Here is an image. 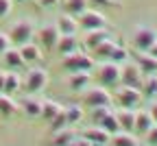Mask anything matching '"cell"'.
<instances>
[{"label": "cell", "mask_w": 157, "mask_h": 146, "mask_svg": "<svg viewBox=\"0 0 157 146\" xmlns=\"http://www.w3.org/2000/svg\"><path fill=\"white\" fill-rule=\"evenodd\" d=\"M59 55H72V52H76L78 50V39H76V35H61L59 37V41H57V48H55Z\"/></svg>", "instance_id": "obj_16"}, {"label": "cell", "mask_w": 157, "mask_h": 146, "mask_svg": "<svg viewBox=\"0 0 157 146\" xmlns=\"http://www.w3.org/2000/svg\"><path fill=\"white\" fill-rule=\"evenodd\" d=\"M90 2H94V5H98V7H120L118 0H90Z\"/></svg>", "instance_id": "obj_38"}, {"label": "cell", "mask_w": 157, "mask_h": 146, "mask_svg": "<svg viewBox=\"0 0 157 146\" xmlns=\"http://www.w3.org/2000/svg\"><path fill=\"white\" fill-rule=\"evenodd\" d=\"M68 146H92V144H90L85 137H74V140H72Z\"/></svg>", "instance_id": "obj_39"}, {"label": "cell", "mask_w": 157, "mask_h": 146, "mask_svg": "<svg viewBox=\"0 0 157 146\" xmlns=\"http://www.w3.org/2000/svg\"><path fill=\"white\" fill-rule=\"evenodd\" d=\"M137 146H140V144H137Z\"/></svg>", "instance_id": "obj_45"}, {"label": "cell", "mask_w": 157, "mask_h": 146, "mask_svg": "<svg viewBox=\"0 0 157 146\" xmlns=\"http://www.w3.org/2000/svg\"><path fill=\"white\" fill-rule=\"evenodd\" d=\"M20 55H22L24 63H37V61H42V59H44L42 48H39L37 44H33V41H26V44L20 46Z\"/></svg>", "instance_id": "obj_13"}, {"label": "cell", "mask_w": 157, "mask_h": 146, "mask_svg": "<svg viewBox=\"0 0 157 146\" xmlns=\"http://www.w3.org/2000/svg\"><path fill=\"white\" fill-rule=\"evenodd\" d=\"M142 70L137 68V63H131V61H124V63L120 66V83L127 87H135V90H140L142 85Z\"/></svg>", "instance_id": "obj_6"}, {"label": "cell", "mask_w": 157, "mask_h": 146, "mask_svg": "<svg viewBox=\"0 0 157 146\" xmlns=\"http://www.w3.org/2000/svg\"><path fill=\"white\" fill-rule=\"evenodd\" d=\"M148 113H151V118H153V122L157 124V100H153L151 105H148Z\"/></svg>", "instance_id": "obj_40"}, {"label": "cell", "mask_w": 157, "mask_h": 146, "mask_svg": "<svg viewBox=\"0 0 157 146\" xmlns=\"http://www.w3.org/2000/svg\"><path fill=\"white\" fill-rule=\"evenodd\" d=\"M57 31L61 33V35H76L78 31V22H76V17L70 15V13H61L57 17V22H55Z\"/></svg>", "instance_id": "obj_11"}, {"label": "cell", "mask_w": 157, "mask_h": 146, "mask_svg": "<svg viewBox=\"0 0 157 146\" xmlns=\"http://www.w3.org/2000/svg\"><path fill=\"white\" fill-rule=\"evenodd\" d=\"M17 109H20V107H17V102H15V100H13L9 94L0 92V116L9 118V116H13Z\"/></svg>", "instance_id": "obj_26"}, {"label": "cell", "mask_w": 157, "mask_h": 146, "mask_svg": "<svg viewBox=\"0 0 157 146\" xmlns=\"http://www.w3.org/2000/svg\"><path fill=\"white\" fill-rule=\"evenodd\" d=\"M17 2H29V0H17Z\"/></svg>", "instance_id": "obj_44"}, {"label": "cell", "mask_w": 157, "mask_h": 146, "mask_svg": "<svg viewBox=\"0 0 157 146\" xmlns=\"http://www.w3.org/2000/svg\"><path fill=\"white\" fill-rule=\"evenodd\" d=\"M148 55H153V57L157 59V41H155V44H153V46L148 48Z\"/></svg>", "instance_id": "obj_42"}, {"label": "cell", "mask_w": 157, "mask_h": 146, "mask_svg": "<svg viewBox=\"0 0 157 146\" xmlns=\"http://www.w3.org/2000/svg\"><path fill=\"white\" fill-rule=\"evenodd\" d=\"M66 127H68V120H66V113H63V111L50 120V131H52V133L61 131V129H66Z\"/></svg>", "instance_id": "obj_33"}, {"label": "cell", "mask_w": 157, "mask_h": 146, "mask_svg": "<svg viewBox=\"0 0 157 146\" xmlns=\"http://www.w3.org/2000/svg\"><path fill=\"white\" fill-rule=\"evenodd\" d=\"M63 113H66V120H68V124H78V122L83 120V116H85L83 107H78V105L63 107Z\"/></svg>", "instance_id": "obj_29"}, {"label": "cell", "mask_w": 157, "mask_h": 146, "mask_svg": "<svg viewBox=\"0 0 157 146\" xmlns=\"http://www.w3.org/2000/svg\"><path fill=\"white\" fill-rule=\"evenodd\" d=\"M55 137H52V146H68L76 135L66 127V129H61V131H57V133H52Z\"/></svg>", "instance_id": "obj_30"}, {"label": "cell", "mask_w": 157, "mask_h": 146, "mask_svg": "<svg viewBox=\"0 0 157 146\" xmlns=\"http://www.w3.org/2000/svg\"><path fill=\"white\" fill-rule=\"evenodd\" d=\"M113 46H116V41H113V39L109 37V39L101 41V44H98V46H96V48H94L92 52H94L96 57H103V59H107V57H109V52L113 50Z\"/></svg>", "instance_id": "obj_32"}, {"label": "cell", "mask_w": 157, "mask_h": 146, "mask_svg": "<svg viewBox=\"0 0 157 146\" xmlns=\"http://www.w3.org/2000/svg\"><path fill=\"white\" fill-rule=\"evenodd\" d=\"M107 61H111V63H118V66H122L124 61H129V50H127L124 46H120V44H116V46H113V50L109 52Z\"/></svg>", "instance_id": "obj_28"}, {"label": "cell", "mask_w": 157, "mask_h": 146, "mask_svg": "<svg viewBox=\"0 0 157 146\" xmlns=\"http://www.w3.org/2000/svg\"><path fill=\"white\" fill-rule=\"evenodd\" d=\"M61 2H63L66 13H70L74 17H78V15L87 9V0H61Z\"/></svg>", "instance_id": "obj_27"}, {"label": "cell", "mask_w": 157, "mask_h": 146, "mask_svg": "<svg viewBox=\"0 0 157 146\" xmlns=\"http://www.w3.org/2000/svg\"><path fill=\"white\" fill-rule=\"evenodd\" d=\"M37 37H39V44H42L46 50H55L59 37H61V33L57 31L55 24H46V26H42V29L37 31Z\"/></svg>", "instance_id": "obj_10"}, {"label": "cell", "mask_w": 157, "mask_h": 146, "mask_svg": "<svg viewBox=\"0 0 157 146\" xmlns=\"http://www.w3.org/2000/svg\"><path fill=\"white\" fill-rule=\"evenodd\" d=\"M144 135H146V144L148 146H157V124H153Z\"/></svg>", "instance_id": "obj_35"}, {"label": "cell", "mask_w": 157, "mask_h": 146, "mask_svg": "<svg viewBox=\"0 0 157 146\" xmlns=\"http://www.w3.org/2000/svg\"><path fill=\"white\" fill-rule=\"evenodd\" d=\"M76 22H78V29H83V31H94V29H107V17L103 13H98V11H90L85 9L81 15L76 17Z\"/></svg>", "instance_id": "obj_8"}, {"label": "cell", "mask_w": 157, "mask_h": 146, "mask_svg": "<svg viewBox=\"0 0 157 146\" xmlns=\"http://www.w3.org/2000/svg\"><path fill=\"white\" fill-rule=\"evenodd\" d=\"M116 118H118V122H120V129L122 131L133 133V129H135V109L120 107V109L116 111Z\"/></svg>", "instance_id": "obj_14"}, {"label": "cell", "mask_w": 157, "mask_h": 146, "mask_svg": "<svg viewBox=\"0 0 157 146\" xmlns=\"http://www.w3.org/2000/svg\"><path fill=\"white\" fill-rule=\"evenodd\" d=\"M35 35V24L31 22V20H20V22H15L9 31V37H11V44H17L22 46L26 44V41H31Z\"/></svg>", "instance_id": "obj_5"}, {"label": "cell", "mask_w": 157, "mask_h": 146, "mask_svg": "<svg viewBox=\"0 0 157 146\" xmlns=\"http://www.w3.org/2000/svg\"><path fill=\"white\" fill-rule=\"evenodd\" d=\"M11 7H13L11 0H0V20L7 17V15L11 13Z\"/></svg>", "instance_id": "obj_36"}, {"label": "cell", "mask_w": 157, "mask_h": 146, "mask_svg": "<svg viewBox=\"0 0 157 146\" xmlns=\"http://www.w3.org/2000/svg\"><path fill=\"white\" fill-rule=\"evenodd\" d=\"M5 76H7V72H0V92L5 90Z\"/></svg>", "instance_id": "obj_43"}, {"label": "cell", "mask_w": 157, "mask_h": 146, "mask_svg": "<svg viewBox=\"0 0 157 146\" xmlns=\"http://www.w3.org/2000/svg\"><path fill=\"white\" fill-rule=\"evenodd\" d=\"M153 118H151V113H148V109L146 111H135V129H133V133H137V135H144L151 127H153Z\"/></svg>", "instance_id": "obj_21"}, {"label": "cell", "mask_w": 157, "mask_h": 146, "mask_svg": "<svg viewBox=\"0 0 157 146\" xmlns=\"http://www.w3.org/2000/svg\"><path fill=\"white\" fill-rule=\"evenodd\" d=\"M90 81H92L90 72H70L68 85H70V90H72V92H83V90H87Z\"/></svg>", "instance_id": "obj_17"}, {"label": "cell", "mask_w": 157, "mask_h": 146, "mask_svg": "<svg viewBox=\"0 0 157 146\" xmlns=\"http://www.w3.org/2000/svg\"><path fill=\"white\" fill-rule=\"evenodd\" d=\"M2 59H5V66L11 68V70H17V68L24 66V59H22V55H20V48H15V46H9L2 52Z\"/></svg>", "instance_id": "obj_20"}, {"label": "cell", "mask_w": 157, "mask_h": 146, "mask_svg": "<svg viewBox=\"0 0 157 146\" xmlns=\"http://www.w3.org/2000/svg\"><path fill=\"white\" fill-rule=\"evenodd\" d=\"M109 144L111 146H137V140L129 131H118L109 137Z\"/></svg>", "instance_id": "obj_25"}, {"label": "cell", "mask_w": 157, "mask_h": 146, "mask_svg": "<svg viewBox=\"0 0 157 146\" xmlns=\"http://www.w3.org/2000/svg\"><path fill=\"white\" fill-rule=\"evenodd\" d=\"M98 127L105 129L109 135H113V133H118V131H122V129H120V122H118V118H116V111H113V109H109V111L105 113V118L98 122Z\"/></svg>", "instance_id": "obj_22"}, {"label": "cell", "mask_w": 157, "mask_h": 146, "mask_svg": "<svg viewBox=\"0 0 157 146\" xmlns=\"http://www.w3.org/2000/svg\"><path fill=\"white\" fill-rule=\"evenodd\" d=\"M9 46H11V37H9V33H2V31H0V55H2Z\"/></svg>", "instance_id": "obj_37"}, {"label": "cell", "mask_w": 157, "mask_h": 146, "mask_svg": "<svg viewBox=\"0 0 157 146\" xmlns=\"http://www.w3.org/2000/svg\"><path fill=\"white\" fill-rule=\"evenodd\" d=\"M61 66H63L68 72H92V70H94V57L76 50V52L63 57Z\"/></svg>", "instance_id": "obj_1"}, {"label": "cell", "mask_w": 157, "mask_h": 146, "mask_svg": "<svg viewBox=\"0 0 157 146\" xmlns=\"http://www.w3.org/2000/svg\"><path fill=\"white\" fill-rule=\"evenodd\" d=\"M57 2H61V0H39V5H42L44 9H50V7H55Z\"/></svg>", "instance_id": "obj_41"}, {"label": "cell", "mask_w": 157, "mask_h": 146, "mask_svg": "<svg viewBox=\"0 0 157 146\" xmlns=\"http://www.w3.org/2000/svg\"><path fill=\"white\" fill-rule=\"evenodd\" d=\"M48 85V72L44 68H31L24 76V90L29 94H39Z\"/></svg>", "instance_id": "obj_2"}, {"label": "cell", "mask_w": 157, "mask_h": 146, "mask_svg": "<svg viewBox=\"0 0 157 146\" xmlns=\"http://www.w3.org/2000/svg\"><path fill=\"white\" fill-rule=\"evenodd\" d=\"M63 111V107L59 105L57 100H42V113H39V118H44L46 122H50L55 116H59Z\"/></svg>", "instance_id": "obj_23"}, {"label": "cell", "mask_w": 157, "mask_h": 146, "mask_svg": "<svg viewBox=\"0 0 157 146\" xmlns=\"http://www.w3.org/2000/svg\"><path fill=\"white\" fill-rule=\"evenodd\" d=\"M113 102V96L109 94L107 87H90L85 94H83V105L85 107H111Z\"/></svg>", "instance_id": "obj_3"}, {"label": "cell", "mask_w": 157, "mask_h": 146, "mask_svg": "<svg viewBox=\"0 0 157 146\" xmlns=\"http://www.w3.org/2000/svg\"><path fill=\"white\" fill-rule=\"evenodd\" d=\"M140 92L146 98H155L157 96V74H144L142 85H140Z\"/></svg>", "instance_id": "obj_24"}, {"label": "cell", "mask_w": 157, "mask_h": 146, "mask_svg": "<svg viewBox=\"0 0 157 146\" xmlns=\"http://www.w3.org/2000/svg\"><path fill=\"white\" fill-rule=\"evenodd\" d=\"M109 37H111V33H109L107 29H94V31H87L83 44H85L90 50H94L98 44H101V41H105V39H109Z\"/></svg>", "instance_id": "obj_18"}, {"label": "cell", "mask_w": 157, "mask_h": 146, "mask_svg": "<svg viewBox=\"0 0 157 146\" xmlns=\"http://www.w3.org/2000/svg\"><path fill=\"white\" fill-rule=\"evenodd\" d=\"M20 109H22L24 116H29V118H39V113H42V100L35 98V94H29L22 102H20Z\"/></svg>", "instance_id": "obj_15"}, {"label": "cell", "mask_w": 157, "mask_h": 146, "mask_svg": "<svg viewBox=\"0 0 157 146\" xmlns=\"http://www.w3.org/2000/svg\"><path fill=\"white\" fill-rule=\"evenodd\" d=\"M135 63L142 70V74H157V59L148 52H140L135 59Z\"/></svg>", "instance_id": "obj_19"}, {"label": "cell", "mask_w": 157, "mask_h": 146, "mask_svg": "<svg viewBox=\"0 0 157 146\" xmlns=\"http://www.w3.org/2000/svg\"><path fill=\"white\" fill-rule=\"evenodd\" d=\"M98 81H101V85H105V87L118 85V83H120V66L111 63V61L103 63L98 68Z\"/></svg>", "instance_id": "obj_9"}, {"label": "cell", "mask_w": 157, "mask_h": 146, "mask_svg": "<svg viewBox=\"0 0 157 146\" xmlns=\"http://www.w3.org/2000/svg\"><path fill=\"white\" fill-rule=\"evenodd\" d=\"M22 85V81H20V76L15 74V72H7V76H5V94H13V92H17V87Z\"/></svg>", "instance_id": "obj_31"}, {"label": "cell", "mask_w": 157, "mask_h": 146, "mask_svg": "<svg viewBox=\"0 0 157 146\" xmlns=\"http://www.w3.org/2000/svg\"><path fill=\"white\" fill-rule=\"evenodd\" d=\"M83 137H85V140H87L92 146H107L111 135H109L105 129H101V127L96 124V127H90V129L83 133Z\"/></svg>", "instance_id": "obj_12"}, {"label": "cell", "mask_w": 157, "mask_h": 146, "mask_svg": "<svg viewBox=\"0 0 157 146\" xmlns=\"http://www.w3.org/2000/svg\"><path fill=\"white\" fill-rule=\"evenodd\" d=\"M109 109H111V107H92V113H90V116H92V122L98 124V122L105 118V113H107Z\"/></svg>", "instance_id": "obj_34"}, {"label": "cell", "mask_w": 157, "mask_h": 146, "mask_svg": "<svg viewBox=\"0 0 157 146\" xmlns=\"http://www.w3.org/2000/svg\"><path fill=\"white\" fill-rule=\"evenodd\" d=\"M131 41H133V46H135L137 52H148V48L157 41V31L153 26H137L133 31Z\"/></svg>", "instance_id": "obj_4"}, {"label": "cell", "mask_w": 157, "mask_h": 146, "mask_svg": "<svg viewBox=\"0 0 157 146\" xmlns=\"http://www.w3.org/2000/svg\"><path fill=\"white\" fill-rule=\"evenodd\" d=\"M113 100L118 102V107H129V109H135L142 100V92L135 90V87H127V85H120L113 96Z\"/></svg>", "instance_id": "obj_7"}]
</instances>
